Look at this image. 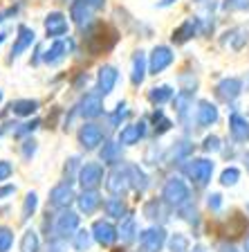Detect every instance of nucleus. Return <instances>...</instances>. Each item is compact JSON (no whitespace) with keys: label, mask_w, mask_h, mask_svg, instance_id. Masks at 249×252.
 Returning a JSON list of instances; mask_svg holds the SVG:
<instances>
[{"label":"nucleus","mask_w":249,"mask_h":252,"mask_svg":"<svg viewBox=\"0 0 249 252\" xmlns=\"http://www.w3.org/2000/svg\"><path fill=\"white\" fill-rule=\"evenodd\" d=\"M162 200H164L168 207L180 210V207H184V205L191 203V189H189V185L182 178L173 176V178L166 180L164 189H162Z\"/></svg>","instance_id":"1"},{"label":"nucleus","mask_w":249,"mask_h":252,"mask_svg":"<svg viewBox=\"0 0 249 252\" xmlns=\"http://www.w3.org/2000/svg\"><path fill=\"white\" fill-rule=\"evenodd\" d=\"M213 167H216V164H213V160H209V158H193V160H187L184 173H187L189 180H193L195 185L204 187L213 176Z\"/></svg>","instance_id":"2"},{"label":"nucleus","mask_w":249,"mask_h":252,"mask_svg":"<svg viewBox=\"0 0 249 252\" xmlns=\"http://www.w3.org/2000/svg\"><path fill=\"white\" fill-rule=\"evenodd\" d=\"M106 36H114V32L110 30L108 25L97 23V25L90 27L88 34L83 36V43H85V47H88V52L90 54H101V52H106V50H110L112 43H106Z\"/></svg>","instance_id":"3"},{"label":"nucleus","mask_w":249,"mask_h":252,"mask_svg":"<svg viewBox=\"0 0 249 252\" xmlns=\"http://www.w3.org/2000/svg\"><path fill=\"white\" fill-rule=\"evenodd\" d=\"M106 171L101 162H85L83 167H79V183L83 189H97L99 185L104 183Z\"/></svg>","instance_id":"4"},{"label":"nucleus","mask_w":249,"mask_h":252,"mask_svg":"<svg viewBox=\"0 0 249 252\" xmlns=\"http://www.w3.org/2000/svg\"><path fill=\"white\" fill-rule=\"evenodd\" d=\"M139 246L144 252H160L166 246V230L162 225H153L139 234Z\"/></svg>","instance_id":"5"},{"label":"nucleus","mask_w":249,"mask_h":252,"mask_svg":"<svg viewBox=\"0 0 249 252\" xmlns=\"http://www.w3.org/2000/svg\"><path fill=\"white\" fill-rule=\"evenodd\" d=\"M79 230V214L77 212H72L68 207V210H61V214L56 216V223H54V234L58 236V239H72V234Z\"/></svg>","instance_id":"6"},{"label":"nucleus","mask_w":249,"mask_h":252,"mask_svg":"<svg viewBox=\"0 0 249 252\" xmlns=\"http://www.w3.org/2000/svg\"><path fill=\"white\" fill-rule=\"evenodd\" d=\"M173 61H175V54H173L171 47L168 45H157L155 50L151 52V57H148V72L151 74L164 72Z\"/></svg>","instance_id":"7"},{"label":"nucleus","mask_w":249,"mask_h":252,"mask_svg":"<svg viewBox=\"0 0 249 252\" xmlns=\"http://www.w3.org/2000/svg\"><path fill=\"white\" fill-rule=\"evenodd\" d=\"M74 200H77V194H74L70 183H61L56 187H52V191H50V205L56 207V210H68Z\"/></svg>","instance_id":"8"},{"label":"nucleus","mask_w":249,"mask_h":252,"mask_svg":"<svg viewBox=\"0 0 249 252\" xmlns=\"http://www.w3.org/2000/svg\"><path fill=\"white\" fill-rule=\"evenodd\" d=\"M79 142H81L83 149H88V151H92V149H97L101 142H104V128L99 124H83L81 128H79Z\"/></svg>","instance_id":"9"},{"label":"nucleus","mask_w":249,"mask_h":252,"mask_svg":"<svg viewBox=\"0 0 249 252\" xmlns=\"http://www.w3.org/2000/svg\"><path fill=\"white\" fill-rule=\"evenodd\" d=\"M104 94L101 93H88L79 104V115L85 117V120H94L104 113Z\"/></svg>","instance_id":"10"},{"label":"nucleus","mask_w":249,"mask_h":252,"mask_svg":"<svg viewBox=\"0 0 249 252\" xmlns=\"http://www.w3.org/2000/svg\"><path fill=\"white\" fill-rule=\"evenodd\" d=\"M106 187H108V191L112 196H119V198H121V196L128 191V187H130L128 171H126V169H121V167L112 169V171L108 173V178H106Z\"/></svg>","instance_id":"11"},{"label":"nucleus","mask_w":249,"mask_h":252,"mask_svg":"<svg viewBox=\"0 0 249 252\" xmlns=\"http://www.w3.org/2000/svg\"><path fill=\"white\" fill-rule=\"evenodd\" d=\"M92 236H94V241L99 243V246H112L114 239L119 236V232H117V227L110 223V220H104V219H99L94 220V225H92Z\"/></svg>","instance_id":"12"},{"label":"nucleus","mask_w":249,"mask_h":252,"mask_svg":"<svg viewBox=\"0 0 249 252\" xmlns=\"http://www.w3.org/2000/svg\"><path fill=\"white\" fill-rule=\"evenodd\" d=\"M220 113H218V106L211 104V101L202 99L197 101V108H195V124L200 128H207V126H213L218 122Z\"/></svg>","instance_id":"13"},{"label":"nucleus","mask_w":249,"mask_h":252,"mask_svg":"<svg viewBox=\"0 0 249 252\" xmlns=\"http://www.w3.org/2000/svg\"><path fill=\"white\" fill-rule=\"evenodd\" d=\"M45 34L50 38H61L68 34V18L61 14V11H52V14H47L45 18Z\"/></svg>","instance_id":"14"},{"label":"nucleus","mask_w":249,"mask_h":252,"mask_svg":"<svg viewBox=\"0 0 249 252\" xmlns=\"http://www.w3.org/2000/svg\"><path fill=\"white\" fill-rule=\"evenodd\" d=\"M72 50V41H63V38H56V41L52 43V47L47 50V52H43V61L47 63V65H58V63H63V59L68 57V52Z\"/></svg>","instance_id":"15"},{"label":"nucleus","mask_w":249,"mask_h":252,"mask_svg":"<svg viewBox=\"0 0 249 252\" xmlns=\"http://www.w3.org/2000/svg\"><path fill=\"white\" fill-rule=\"evenodd\" d=\"M34 41H36V34H34V30L27 25H21L18 27V34H16V41L14 45H11V59H18L25 50H29L31 45H34Z\"/></svg>","instance_id":"16"},{"label":"nucleus","mask_w":249,"mask_h":252,"mask_svg":"<svg viewBox=\"0 0 249 252\" xmlns=\"http://www.w3.org/2000/svg\"><path fill=\"white\" fill-rule=\"evenodd\" d=\"M101 196H99V191L97 189H83L81 194L77 196V205H79V212L81 214H85V216H90V214H94V212L101 207Z\"/></svg>","instance_id":"17"},{"label":"nucleus","mask_w":249,"mask_h":252,"mask_svg":"<svg viewBox=\"0 0 249 252\" xmlns=\"http://www.w3.org/2000/svg\"><path fill=\"white\" fill-rule=\"evenodd\" d=\"M146 135V122H135V124H126L119 133V144L121 147H133L141 137Z\"/></svg>","instance_id":"18"},{"label":"nucleus","mask_w":249,"mask_h":252,"mask_svg":"<svg viewBox=\"0 0 249 252\" xmlns=\"http://www.w3.org/2000/svg\"><path fill=\"white\" fill-rule=\"evenodd\" d=\"M240 93H243V81L236 77H227L216 86V94H218L222 101H234Z\"/></svg>","instance_id":"19"},{"label":"nucleus","mask_w":249,"mask_h":252,"mask_svg":"<svg viewBox=\"0 0 249 252\" xmlns=\"http://www.w3.org/2000/svg\"><path fill=\"white\" fill-rule=\"evenodd\" d=\"M117 79H119V72L114 65H104V68H99V74H97V86H99V93L104 94H110L114 90V84H117Z\"/></svg>","instance_id":"20"},{"label":"nucleus","mask_w":249,"mask_h":252,"mask_svg":"<svg viewBox=\"0 0 249 252\" xmlns=\"http://www.w3.org/2000/svg\"><path fill=\"white\" fill-rule=\"evenodd\" d=\"M229 133L240 144L249 142V120L243 117L240 113H231V117H229Z\"/></svg>","instance_id":"21"},{"label":"nucleus","mask_w":249,"mask_h":252,"mask_svg":"<svg viewBox=\"0 0 249 252\" xmlns=\"http://www.w3.org/2000/svg\"><path fill=\"white\" fill-rule=\"evenodd\" d=\"M146 72H148V59H146L144 52H137L135 57H133V72H130V81H133V86L144 84Z\"/></svg>","instance_id":"22"},{"label":"nucleus","mask_w":249,"mask_h":252,"mask_svg":"<svg viewBox=\"0 0 249 252\" xmlns=\"http://www.w3.org/2000/svg\"><path fill=\"white\" fill-rule=\"evenodd\" d=\"M121 144L119 142H104V147H101V151H99V158H101V162L104 164H119L121 162V156H124V151H121Z\"/></svg>","instance_id":"23"},{"label":"nucleus","mask_w":249,"mask_h":252,"mask_svg":"<svg viewBox=\"0 0 249 252\" xmlns=\"http://www.w3.org/2000/svg\"><path fill=\"white\" fill-rule=\"evenodd\" d=\"M126 171H128V178H130V187L135 189V191H146L148 189V176L144 173V169L137 167V164H126Z\"/></svg>","instance_id":"24"},{"label":"nucleus","mask_w":249,"mask_h":252,"mask_svg":"<svg viewBox=\"0 0 249 252\" xmlns=\"http://www.w3.org/2000/svg\"><path fill=\"white\" fill-rule=\"evenodd\" d=\"M90 2L88 0H72V5H70V16H72V21L77 23L79 27H83L88 23L90 18Z\"/></svg>","instance_id":"25"},{"label":"nucleus","mask_w":249,"mask_h":252,"mask_svg":"<svg viewBox=\"0 0 249 252\" xmlns=\"http://www.w3.org/2000/svg\"><path fill=\"white\" fill-rule=\"evenodd\" d=\"M195 32H197V18H189V21H184L175 32H173L171 38H173V43L182 45V43H187L189 38H193Z\"/></svg>","instance_id":"26"},{"label":"nucleus","mask_w":249,"mask_h":252,"mask_svg":"<svg viewBox=\"0 0 249 252\" xmlns=\"http://www.w3.org/2000/svg\"><path fill=\"white\" fill-rule=\"evenodd\" d=\"M119 239L124 243H133L137 239V220H135V216H124L121 219V225H119Z\"/></svg>","instance_id":"27"},{"label":"nucleus","mask_w":249,"mask_h":252,"mask_svg":"<svg viewBox=\"0 0 249 252\" xmlns=\"http://www.w3.org/2000/svg\"><path fill=\"white\" fill-rule=\"evenodd\" d=\"M9 108L18 117H31L38 110V101L36 99H16V101H11Z\"/></svg>","instance_id":"28"},{"label":"nucleus","mask_w":249,"mask_h":252,"mask_svg":"<svg viewBox=\"0 0 249 252\" xmlns=\"http://www.w3.org/2000/svg\"><path fill=\"white\" fill-rule=\"evenodd\" d=\"M104 210H106V216H110V219H124L126 214V205L124 200L119 198V196H112V198H106L104 200Z\"/></svg>","instance_id":"29"},{"label":"nucleus","mask_w":249,"mask_h":252,"mask_svg":"<svg viewBox=\"0 0 249 252\" xmlns=\"http://www.w3.org/2000/svg\"><path fill=\"white\" fill-rule=\"evenodd\" d=\"M193 151V144L187 140H180L175 142V147L171 149V153H168V160H175V162H187L189 156H191Z\"/></svg>","instance_id":"30"},{"label":"nucleus","mask_w":249,"mask_h":252,"mask_svg":"<svg viewBox=\"0 0 249 252\" xmlns=\"http://www.w3.org/2000/svg\"><path fill=\"white\" fill-rule=\"evenodd\" d=\"M92 241H94V236H92V232H88V230H77L72 234V239H70V243H72V248L77 252H85L92 246Z\"/></svg>","instance_id":"31"},{"label":"nucleus","mask_w":249,"mask_h":252,"mask_svg":"<svg viewBox=\"0 0 249 252\" xmlns=\"http://www.w3.org/2000/svg\"><path fill=\"white\" fill-rule=\"evenodd\" d=\"M148 99L153 101V104L162 106L166 104V101H171L173 99V88L171 86H155V88H151V93H148Z\"/></svg>","instance_id":"32"},{"label":"nucleus","mask_w":249,"mask_h":252,"mask_svg":"<svg viewBox=\"0 0 249 252\" xmlns=\"http://www.w3.org/2000/svg\"><path fill=\"white\" fill-rule=\"evenodd\" d=\"M164 200H148V203L144 205V216L151 220H164L166 214H164Z\"/></svg>","instance_id":"33"},{"label":"nucleus","mask_w":249,"mask_h":252,"mask_svg":"<svg viewBox=\"0 0 249 252\" xmlns=\"http://www.w3.org/2000/svg\"><path fill=\"white\" fill-rule=\"evenodd\" d=\"M41 250V239H38L36 230H25L21 239V252H38Z\"/></svg>","instance_id":"34"},{"label":"nucleus","mask_w":249,"mask_h":252,"mask_svg":"<svg viewBox=\"0 0 249 252\" xmlns=\"http://www.w3.org/2000/svg\"><path fill=\"white\" fill-rule=\"evenodd\" d=\"M191 104H193V93L182 90V93L175 94V110H177V115H180V120H184V117H187Z\"/></svg>","instance_id":"35"},{"label":"nucleus","mask_w":249,"mask_h":252,"mask_svg":"<svg viewBox=\"0 0 249 252\" xmlns=\"http://www.w3.org/2000/svg\"><path fill=\"white\" fill-rule=\"evenodd\" d=\"M168 252H189V236L182 234V232H175V234L168 236Z\"/></svg>","instance_id":"36"},{"label":"nucleus","mask_w":249,"mask_h":252,"mask_svg":"<svg viewBox=\"0 0 249 252\" xmlns=\"http://www.w3.org/2000/svg\"><path fill=\"white\" fill-rule=\"evenodd\" d=\"M36 207H38V196H36V191H29V194L25 196V203H23L21 219L23 220H29L31 216H34V212H36Z\"/></svg>","instance_id":"37"},{"label":"nucleus","mask_w":249,"mask_h":252,"mask_svg":"<svg viewBox=\"0 0 249 252\" xmlns=\"http://www.w3.org/2000/svg\"><path fill=\"white\" fill-rule=\"evenodd\" d=\"M153 124H155V133H157V135H164L166 131H171L173 122L164 115V110H160V108H157L155 113H153Z\"/></svg>","instance_id":"38"},{"label":"nucleus","mask_w":249,"mask_h":252,"mask_svg":"<svg viewBox=\"0 0 249 252\" xmlns=\"http://www.w3.org/2000/svg\"><path fill=\"white\" fill-rule=\"evenodd\" d=\"M238 180H240V171L236 167H227L220 173V185H222V187H234Z\"/></svg>","instance_id":"39"},{"label":"nucleus","mask_w":249,"mask_h":252,"mask_svg":"<svg viewBox=\"0 0 249 252\" xmlns=\"http://www.w3.org/2000/svg\"><path fill=\"white\" fill-rule=\"evenodd\" d=\"M14 246V232L11 227L0 225V252H9Z\"/></svg>","instance_id":"40"},{"label":"nucleus","mask_w":249,"mask_h":252,"mask_svg":"<svg viewBox=\"0 0 249 252\" xmlns=\"http://www.w3.org/2000/svg\"><path fill=\"white\" fill-rule=\"evenodd\" d=\"M126 117H128V108H126V101H119V104H117V108H114V113L112 115H110V126H112V128H117V126L121 124V122L126 120Z\"/></svg>","instance_id":"41"},{"label":"nucleus","mask_w":249,"mask_h":252,"mask_svg":"<svg viewBox=\"0 0 249 252\" xmlns=\"http://www.w3.org/2000/svg\"><path fill=\"white\" fill-rule=\"evenodd\" d=\"M202 149L207 153H218L220 149H222V144H220V137L218 135H207L202 142Z\"/></svg>","instance_id":"42"},{"label":"nucleus","mask_w":249,"mask_h":252,"mask_svg":"<svg viewBox=\"0 0 249 252\" xmlns=\"http://www.w3.org/2000/svg\"><path fill=\"white\" fill-rule=\"evenodd\" d=\"M77 167H79V158H70L68 164H65V183L72 185L74 178H79V173H74L77 171Z\"/></svg>","instance_id":"43"},{"label":"nucleus","mask_w":249,"mask_h":252,"mask_svg":"<svg viewBox=\"0 0 249 252\" xmlns=\"http://www.w3.org/2000/svg\"><path fill=\"white\" fill-rule=\"evenodd\" d=\"M38 124H41V122H38V120H34V122H25V124H21V128H16V131H14V135H16V137H23V135H27V133L36 131V128H38Z\"/></svg>","instance_id":"44"},{"label":"nucleus","mask_w":249,"mask_h":252,"mask_svg":"<svg viewBox=\"0 0 249 252\" xmlns=\"http://www.w3.org/2000/svg\"><path fill=\"white\" fill-rule=\"evenodd\" d=\"M11 173H14V164H11L9 160H0V183L9 180Z\"/></svg>","instance_id":"45"},{"label":"nucleus","mask_w":249,"mask_h":252,"mask_svg":"<svg viewBox=\"0 0 249 252\" xmlns=\"http://www.w3.org/2000/svg\"><path fill=\"white\" fill-rule=\"evenodd\" d=\"M34 153H36V140L27 137V140L23 142V158H25V160H29Z\"/></svg>","instance_id":"46"},{"label":"nucleus","mask_w":249,"mask_h":252,"mask_svg":"<svg viewBox=\"0 0 249 252\" xmlns=\"http://www.w3.org/2000/svg\"><path fill=\"white\" fill-rule=\"evenodd\" d=\"M224 9H249V0H224Z\"/></svg>","instance_id":"47"},{"label":"nucleus","mask_w":249,"mask_h":252,"mask_svg":"<svg viewBox=\"0 0 249 252\" xmlns=\"http://www.w3.org/2000/svg\"><path fill=\"white\" fill-rule=\"evenodd\" d=\"M207 205H209V210L218 212L220 207H222V196H220V194H209V200H207Z\"/></svg>","instance_id":"48"},{"label":"nucleus","mask_w":249,"mask_h":252,"mask_svg":"<svg viewBox=\"0 0 249 252\" xmlns=\"http://www.w3.org/2000/svg\"><path fill=\"white\" fill-rule=\"evenodd\" d=\"M14 191H16V185H2L0 187V200H5L7 196H14Z\"/></svg>","instance_id":"49"},{"label":"nucleus","mask_w":249,"mask_h":252,"mask_svg":"<svg viewBox=\"0 0 249 252\" xmlns=\"http://www.w3.org/2000/svg\"><path fill=\"white\" fill-rule=\"evenodd\" d=\"M218 252H238V248H236L234 243H220Z\"/></svg>","instance_id":"50"},{"label":"nucleus","mask_w":249,"mask_h":252,"mask_svg":"<svg viewBox=\"0 0 249 252\" xmlns=\"http://www.w3.org/2000/svg\"><path fill=\"white\" fill-rule=\"evenodd\" d=\"M88 2H90V7H92V9H101L106 0H88Z\"/></svg>","instance_id":"51"},{"label":"nucleus","mask_w":249,"mask_h":252,"mask_svg":"<svg viewBox=\"0 0 249 252\" xmlns=\"http://www.w3.org/2000/svg\"><path fill=\"white\" fill-rule=\"evenodd\" d=\"M173 2H177V0H160V2H157V7H171Z\"/></svg>","instance_id":"52"},{"label":"nucleus","mask_w":249,"mask_h":252,"mask_svg":"<svg viewBox=\"0 0 249 252\" xmlns=\"http://www.w3.org/2000/svg\"><path fill=\"white\" fill-rule=\"evenodd\" d=\"M245 167H247V171H249V151L245 153Z\"/></svg>","instance_id":"53"},{"label":"nucleus","mask_w":249,"mask_h":252,"mask_svg":"<svg viewBox=\"0 0 249 252\" xmlns=\"http://www.w3.org/2000/svg\"><path fill=\"white\" fill-rule=\"evenodd\" d=\"M245 252H249V236L245 239Z\"/></svg>","instance_id":"54"},{"label":"nucleus","mask_w":249,"mask_h":252,"mask_svg":"<svg viewBox=\"0 0 249 252\" xmlns=\"http://www.w3.org/2000/svg\"><path fill=\"white\" fill-rule=\"evenodd\" d=\"M5 18H7V14H5V11H0V23L5 21Z\"/></svg>","instance_id":"55"},{"label":"nucleus","mask_w":249,"mask_h":252,"mask_svg":"<svg viewBox=\"0 0 249 252\" xmlns=\"http://www.w3.org/2000/svg\"><path fill=\"white\" fill-rule=\"evenodd\" d=\"M193 252H202V248H195V250H193Z\"/></svg>","instance_id":"56"},{"label":"nucleus","mask_w":249,"mask_h":252,"mask_svg":"<svg viewBox=\"0 0 249 252\" xmlns=\"http://www.w3.org/2000/svg\"><path fill=\"white\" fill-rule=\"evenodd\" d=\"M0 101H2V90H0Z\"/></svg>","instance_id":"57"},{"label":"nucleus","mask_w":249,"mask_h":252,"mask_svg":"<svg viewBox=\"0 0 249 252\" xmlns=\"http://www.w3.org/2000/svg\"><path fill=\"white\" fill-rule=\"evenodd\" d=\"M247 212H249V203H247Z\"/></svg>","instance_id":"58"}]
</instances>
